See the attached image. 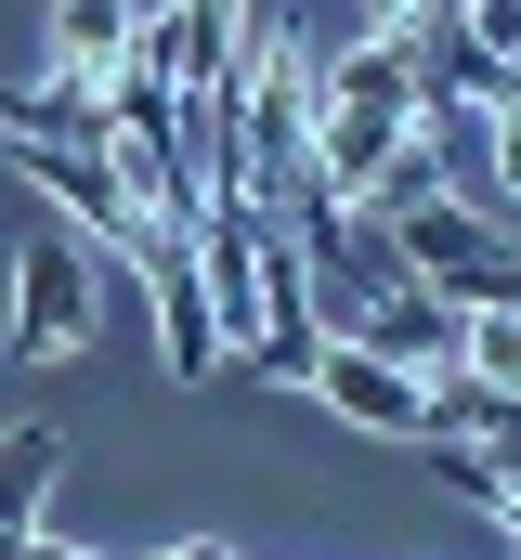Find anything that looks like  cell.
I'll return each instance as SVG.
<instances>
[{
    "label": "cell",
    "mask_w": 521,
    "mask_h": 560,
    "mask_svg": "<svg viewBox=\"0 0 521 560\" xmlns=\"http://www.w3.org/2000/svg\"><path fill=\"white\" fill-rule=\"evenodd\" d=\"M313 392H326L352 430H391V443H417V430H430V392H417L404 365H379V352H352V339H326V352H313Z\"/></svg>",
    "instance_id": "5"
},
{
    "label": "cell",
    "mask_w": 521,
    "mask_h": 560,
    "mask_svg": "<svg viewBox=\"0 0 521 560\" xmlns=\"http://www.w3.org/2000/svg\"><path fill=\"white\" fill-rule=\"evenodd\" d=\"M456 365L483 392H521V313H456Z\"/></svg>",
    "instance_id": "8"
},
{
    "label": "cell",
    "mask_w": 521,
    "mask_h": 560,
    "mask_svg": "<svg viewBox=\"0 0 521 560\" xmlns=\"http://www.w3.org/2000/svg\"><path fill=\"white\" fill-rule=\"evenodd\" d=\"M143 300H157V339H170V378H209V287H196V222H143Z\"/></svg>",
    "instance_id": "1"
},
{
    "label": "cell",
    "mask_w": 521,
    "mask_h": 560,
    "mask_svg": "<svg viewBox=\"0 0 521 560\" xmlns=\"http://www.w3.org/2000/svg\"><path fill=\"white\" fill-rule=\"evenodd\" d=\"M157 560H235V548H222V535H209V548H157Z\"/></svg>",
    "instance_id": "10"
},
{
    "label": "cell",
    "mask_w": 521,
    "mask_h": 560,
    "mask_svg": "<svg viewBox=\"0 0 521 560\" xmlns=\"http://www.w3.org/2000/svg\"><path fill=\"white\" fill-rule=\"evenodd\" d=\"M13 170H26V183H39V196L66 209V222H92V235H105L118 261L143 248V196L118 183V156H79V143H13Z\"/></svg>",
    "instance_id": "2"
},
{
    "label": "cell",
    "mask_w": 521,
    "mask_h": 560,
    "mask_svg": "<svg viewBox=\"0 0 521 560\" xmlns=\"http://www.w3.org/2000/svg\"><path fill=\"white\" fill-rule=\"evenodd\" d=\"M13 287H26V300H13V352H26V365H66V352L92 339V275H79V248L39 235V248L13 261Z\"/></svg>",
    "instance_id": "3"
},
{
    "label": "cell",
    "mask_w": 521,
    "mask_h": 560,
    "mask_svg": "<svg viewBox=\"0 0 521 560\" xmlns=\"http://www.w3.org/2000/svg\"><path fill=\"white\" fill-rule=\"evenodd\" d=\"M105 79H79V66H39V79H13L0 92V143H79V156H105Z\"/></svg>",
    "instance_id": "4"
},
{
    "label": "cell",
    "mask_w": 521,
    "mask_h": 560,
    "mask_svg": "<svg viewBox=\"0 0 521 560\" xmlns=\"http://www.w3.org/2000/svg\"><path fill=\"white\" fill-rule=\"evenodd\" d=\"M496 522H509V535H521V495H496Z\"/></svg>",
    "instance_id": "11"
},
{
    "label": "cell",
    "mask_w": 521,
    "mask_h": 560,
    "mask_svg": "<svg viewBox=\"0 0 521 560\" xmlns=\"http://www.w3.org/2000/svg\"><path fill=\"white\" fill-rule=\"evenodd\" d=\"M53 469H66V443H53L39 418H26V430H0V535H13V522H39Z\"/></svg>",
    "instance_id": "7"
},
{
    "label": "cell",
    "mask_w": 521,
    "mask_h": 560,
    "mask_svg": "<svg viewBox=\"0 0 521 560\" xmlns=\"http://www.w3.org/2000/svg\"><path fill=\"white\" fill-rule=\"evenodd\" d=\"M26 560H92V548H53V535H26Z\"/></svg>",
    "instance_id": "9"
},
{
    "label": "cell",
    "mask_w": 521,
    "mask_h": 560,
    "mask_svg": "<svg viewBox=\"0 0 521 560\" xmlns=\"http://www.w3.org/2000/svg\"><path fill=\"white\" fill-rule=\"evenodd\" d=\"M130 26H143L130 0H53V66H79V79H105V66L130 52Z\"/></svg>",
    "instance_id": "6"
}]
</instances>
